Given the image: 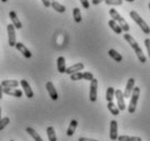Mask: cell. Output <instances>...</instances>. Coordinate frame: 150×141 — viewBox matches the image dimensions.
<instances>
[{
	"label": "cell",
	"mask_w": 150,
	"mask_h": 141,
	"mask_svg": "<svg viewBox=\"0 0 150 141\" xmlns=\"http://www.w3.org/2000/svg\"><path fill=\"white\" fill-rule=\"evenodd\" d=\"M109 26L111 27V30L114 32L115 34H117V35H120V34H122V28L120 27V25L117 24V23L114 21V20H110L109 21Z\"/></svg>",
	"instance_id": "obj_21"
},
{
	"label": "cell",
	"mask_w": 150,
	"mask_h": 141,
	"mask_svg": "<svg viewBox=\"0 0 150 141\" xmlns=\"http://www.w3.org/2000/svg\"><path fill=\"white\" fill-rule=\"evenodd\" d=\"M94 78H95L94 75H93V73H90V72H84L83 73V79H85V80L91 82Z\"/></svg>",
	"instance_id": "obj_30"
},
{
	"label": "cell",
	"mask_w": 150,
	"mask_h": 141,
	"mask_svg": "<svg viewBox=\"0 0 150 141\" xmlns=\"http://www.w3.org/2000/svg\"><path fill=\"white\" fill-rule=\"evenodd\" d=\"M73 19L76 23L82 22V14H81V10L79 8H74L73 9Z\"/></svg>",
	"instance_id": "obj_27"
},
{
	"label": "cell",
	"mask_w": 150,
	"mask_h": 141,
	"mask_svg": "<svg viewBox=\"0 0 150 141\" xmlns=\"http://www.w3.org/2000/svg\"><path fill=\"white\" fill-rule=\"evenodd\" d=\"M9 123H10V118L9 117H4V118L0 119V130H4L9 125Z\"/></svg>",
	"instance_id": "obj_28"
},
{
	"label": "cell",
	"mask_w": 150,
	"mask_h": 141,
	"mask_svg": "<svg viewBox=\"0 0 150 141\" xmlns=\"http://www.w3.org/2000/svg\"><path fill=\"white\" fill-rule=\"evenodd\" d=\"M7 30H8V38H9V46L10 47H15V44H16L15 27L12 24H8Z\"/></svg>",
	"instance_id": "obj_5"
},
{
	"label": "cell",
	"mask_w": 150,
	"mask_h": 141,
	"mask_svg": "<svg viewBox=\"0 0 150 141\" xmlns=\"http://www.w3.org/2000/svg\"><path fill=\"white\" fill-rule=\"evenodd\" d=\"M114 93H115V90L113 87H109L107 89V92H105V100L108 102H111L113 101V98H114Z\"/></svg>",
	"instance_id": "obj_26"
},
{
	"label": "cell",
	"mask_w": 150,
	"mask_h": 141,
	"mask_svg": "<svg viewBox=\"0 0 150 141\" xmlns=\"http://www.w3.org/2000/svg\"><path fill=\"white\" fill-rule=\"evenodd\" d=\"M51 1H54V0H51Z\"/></svg>",
	"instance_id": "obj_43"
},
{
	"label": "cell",
	"mask_w": 150,
	"mask_h": 141,
	"mask_svg": "<svg viewBox=\"0 0 150 141\" xmlns=\"http://www.w3.org/2000/svg\"><path fill=\"white\" fill-rule=\"evenodd\" d=\"M4 93L8 94V96L15 97V98H21L23 96V91L15 88H4Z\"/></svg>",
	"instance_id": "obj_13"
},
{
	"label": "cell",
	"mask_w": 150,
	"mask_h": 141,
	"mask_svg": "<svg viewBox=\"0 0 150 141\" xmlns=\"http://www.w3.org/2000/svg\"><path fill=\"white\" fill-rule=\"evenodd\" d=\"M10 141H15V140H10Z\"/></svg>",
	"instance_id": "obj_42"
},
{
	"label": "cell",
	"mask_w": 150,
	"mask_h": 141,
	"mask_svg": "<svg viewBox=\"0 0 150 141\" xmlns=\"http://www.w3.org/2000/svg\"><path fill=\"white\" fill-rule=\"evenodd\" d=\"M114 97L116 98V106L119 108L120 111H125V98L123 96V91L120 89L115 90V93H114Z\"/></svg>",
	"instance_id": "obj_7"
},
{
	"label": "cell",
	"mask_w": 150,
	"mask_h": 141,
	"mask_svg": "<svg viewBox=\"0 0 150 141\" xmlns=\"http://www.w3.org/2000/svg\"><path fill=\"white\" fill-rule=\"evenodd\" d=\"M105 2L108 6H122L123 0H105Z\"/></svg>",
	"instance_id": "obj_29"
},
{
	"label": "cell",
	"mask_w": 150,
	"mask_h": 141,
	"mask_svg": "<svg viewBox=\"0 0 150 141\" xmlns=\"http://www.w3.org/2000/svg\"><path fill=\"white\" fill-rule=\"evenodd\" d=\"M0 119H1V108H0Z\"/></svg>",
	"instance_id": "obj_39"
},
{
	"label": "cell",
	"mask_w": 150,
	"mask_h": 141,
	"mask_svg": "<svg viewBox=\"0 0 150 141\" xmlns=\"http://www.w3.org/2000/svg\"><path fill=\"white\" fill-rule=\"evenodd\" d=\"M15 48L18 49V51L22 53L24 58H26V59H30L32 58V52L26 48V46L23 45L22 42H16L15 44Z\"/></svg>",
	"instance_id": "obj_11"
},
{
	"label": "cell",
	"mask_w": 150,
	"mask_h": 141,
	"mask_svg": "<svg viewBox=\"0 0 150 141\" xmlns=\"http://www.w3.org/2000/svg\"><path fill=\"white\" fill-rule=\"evenodd\" d=\"M145 46H146L147 51H148V56L150 58V38H147L146 40H145Z\"/></svg>",
	"instance_id": "obj_32"
},
{
	"label": "cell",
	"mask_w": 150,
	"mask_h": 141,
	"mask_svg": "<svg viewBox=\"0 0 150 141\" xmlns=\"http://www.w3.org/2000/svg\"><path fill=\"white\" fill-rule=\"evenodd\" d=\"M2 94H4V87L0 84V100L2 99Z\"/></svg>",
	"instance_id": "obj_37"
},
{
	"label": "cell",
	"mask_w": 150,
	"mask_h": 141,
	"mask_svg": "<svg viewBox=\"0 0 150 141\" xmlns=\"http://www.w3.org/2000/svg\"><path fill=\"white\" fill-rule=\"evenodd\" d=\"M139 94H140V88L139 87H134L133 92L131 94V101H129V105H128V112L133 114L136 111V106H137V102L139 99Z\"/></svg>",
	"instance_id": "obj_4"
},
{
	"label": "cell",
	"mask_w": 150,
	"mask_h": 141,
	"mask_svg": "<svg viewBox=\"0 0 150 141\" xmlns=\"http://www.w3.org/2000/svg\"><path fill=\"white\" fill-rule=\"evenodd\" d=\"M9 15H10V20L12 21V25L14 26L15 28L21 30V28H22V23H21V21L19 20V18H18L16 13H15L14 11H10Z\"/></svg>",
	"instance_id": "obj_14"
},
{
	"label": "cell",
	"mask_w": 150,
	"mask_h": 141,
	"mask_svg": "<svg viewBox=\"0 0 150 141\" xmlns=\"http://www.w3.org/2000/svg\"><path fill=\"white\" fill-rule=\"evenodd\" d=\"M149 10H150V4H149Z\"/></svg>",
	"instance_id": "obj_41"
},
{
	"label": "cell",
	"mask_w": 150,
	"mask_h": 141,
	"mask_svg": "<svg viewBox=\"0 0 150 141\" xmlns=\"http://www.w3.org/2000/svg\"><path fill=\"white\" fill-rule=\"evenodd\" d=\"M123 37H124V39H125V40L128 42V45H129L132 48L134 49V51H135L136 56H137V58H138L139 61H140L142 63H146V62H147V58L145 56V54H144L143 49L139 47L138 42H137V41L134 39V37H133V36H131V35H129V34H127V33L124 34Z\"/></svg>",
	"instance_id": "obj_1"
},
{
	"label": "cell",
	"mask_w": 150,
	"mask_h": 141,
	"mask_svg": "<svg viewBox=\"0 0 150 141\" xmlns=\"http://www.w3.org/2000/svg\"><path fill=\"white\" fill-rule=\"evenodd\" d=\"M109 56L112 58L114 61H116V62H122V60H123V56H121L119 52L116 51V50H114V49H110L109 50Z\"/></svg>",
	"instance_id": "obj_22"
},
{
	"label": "cell",
	"mask_w": 150,
	"mask_h": 141,
	"mask_svg": "<svg viewBox=\"0 0 150 141\" xmlns=\"http://www.w3.org/2000/svg\"><path fill=\"white\" fill-rule=\"evenodd\" d=\"M119 137V135H117V122L116 121H111L110 123V139L111 140H116Z\"/></svg>",
	"instance_id": "obj_12"
},
{
	"label": "cell",
	"mask_w": 150,
	"mask_h": 141,
	"mask_svg": "<svg viewBox=\"0 0 150 141\" xmlns=\"http://www.w3.org/2000/svg\"><path fill=\"white\" fill-rule=\"evenodd\" d=\"M46 89L48 91L49 97H50L53 101L58 100L59 96H58V92H57V90H56V88H54V85L52 84V82H47V84H46Z\"/></svg>",
	"instance_id": "obj_9"
},
{
	"label": "cell",
	"mask_w": 150,
	"mask_h": 141,
	"mask_svg": "<svg viewBox=\"0 0 150 141\" xmlns=\"http://www.w3.org/2000/svg\"><path fill=\"white\" fill-rule=\"evenodd\" d=\"M134 87H135V79H134V78H129L127 80V84H126V88H125V90H124V92H123V96L125 99L131 97Z\"/></svg>",
	"instance_id": "obj_10"
},
{
	"label": "cell",
	"mask_w": 150,
	"mask_h": 141,
	"mask_svg": "<svg viewBox=\"0 0 150 141\" xmlns=\"http://www.w3.org/2000/svg\"><path fill=\"white\" fill-rule=\"evenodd\" d=\"M89 100L90 102H96L97 101V88H98V80L96 78H94L90 82V87H89Z\"/></svg>",
	"instance_id": "obj_6"
},
{
	"label": "cell",
	"mask_w": 150,
	"mask_h": 141,
	"mask_svg": "<svg viewBox=\"0 0 150 141\" xmlns=\"http://www.w3.org/2000/svg\"><path fill=\"white\" fill-rule=\"evenodd\" d=\"M109 14H110V16L112 18V20H114V21L120 25V27L122 28V30L125 32V33H127L128 30H129V25H128L127 22H126V21L121 16L120 13L116 11L115 9H110Z\"/></svg>",
	"instance_id": "obj_2"
},
{
	"label": "cell",
	"mask_w": 150,
	"mask_h": 141,
	"mask_svg": "<svg viewBox=\"0 0 150 141\" xmlns=\"http://www.w3.org/2000/svg\"><path fill=\"white\" fill-rule=\"evenodd\" d=\"M77 125H79L77 121H76V119H72L71 123H70V126H69L68 130H67V135H68L69 137H71V136H73V135H74Z\"/></svg>",
	"instance_id": "obj_19"
},
{
	"label": "cell",
	"mask_w": 150,
	"mask_h": 141,
	"mask_svg": "<svg viewBox=\"0 0 150 141\" xmlns=\"http://www.w3.org/2000/svg\"><path fill=\"white\" fill-rule=\"evenodd\" d=\"M26 133L30 135V137L33 138L35 141H44V140H42V138L39 136V134H38V133L34 129V128H32V127H27V128H26Z\"/></svg>",
	"instance_id": "obj_18"
},
{
	"label": "cell",
	"mask_w": 150,
	"mask_h": 141,
	"mask_svg": "<svg viewBox=\"0 0 150 141\" xmlns=\"http://www.w3.org/2000/svg\"><path fill=\"white\" fill-rule=\"evenodd\" d=\"M50 7L52 8L53 10H56L57 12H59V13H64V12H65V10H67L63 4H59V2H57V1H51Z\"/></svg>",
	"instance_id": "obj_20"
},
{
	"label": "cell",
	"mask_w": 150,
	"mask_h": 141,
	"mask_svg": "<svg viewBox=\"0 0 150 141\" xmlns=\"http://www.w3.org/2000/svg\"><path fill=\"white\" fill-rule=\"evenodd\" d=\"M79 141H99V140H96V139H90V138L81 137V138H79Z\"/></svg>",
	"instance_id": "obj_35"
},
{
	"label": "cell",
	"mask_w": 150,
	"mask_h": 141,
	"mask_svg": "<svg viewBox=\"0 0 150 141\" xmlns=\"http://www.w3.org/2000/svg\"><path fill=\"white\" fill-rule=\"evenodd\" d=\"M42 4L45 6L46 8H50V4H51V0H41Z\"/></svg>",
	"instance_id": "obj_34"
},
{
	"label": "cell",
	"mask_w": 150,
	"mask_h": 141,
	"mask_svg": "<svg viewBox=\"0 0 150 141\" xmlns=\"http://www.w3.org/2000/svg\"><path fill=\"white\" fill-rule=\"evenodd\" d=\"M19 85L20 82L14 79H4L1 82V86L4 88H16V87H19Z\"/></svg>",
	"instance_id": "obj_15"
},
{
	"label": "cell",
	"mask_w": 150,
	"mask_h": 141,
	"mask_svg": "<svg viewBox=\"0 0 150 141\" xmlns=\"http://www.w3.org/2000/svg\"><path fill=\"white\" fill-rule=\"evenodd\" d=\"M84 68V64L83 63H76L74 65H72L70 67H67V70H65V73L69 75L73 74V73H76V72H79V70H82Z\"/></svg>",
	"instance_id": "obj_16"
},
{
	"label": "cell",
	"mask_w": 150,
	"mask_h": 141,
	"mask_svg": "<svg viewBox=\"0 0 150 141\" xmlns=\"http://www.w3.org/2000/svg\"><path fill=\"white\" fill-rule=\"evenodd\" d=\"M46 131H47V136H48L49 141H57L56 131H54V128L52 126H49Z\"/></svg>",
	"instance_id": "obj_25"
},
{
	"label": "cell",
	"mask_w": 150,
	"mask_h": 141,
	"mask_svg": "<svg viewBox=\"0 0 150 141\" xmlns=\"http://www.w3.org/2000/svg\"><path fill=\"white\" fill-rule=\"evenodd\" d=\"M108 110L110 111V113L112 114V115L116 116V115H119L120 114V110H119V108L116 106L115 104L113 103V101H111V102H108Z\"/></svg>",
	"instance_id": "obj_23"
},
{
	"label": "cell",
	"mask_w": 150,
	"mask_h": 141,
	"mask_svg": "<svg viewBox=\"0 0 150 141\" xmlns=\"http://www.w3.org/2000/svg\"><path fill=\"white\" fill-rule=\"evenodd\" d=\"M79 1H81V4H82L84 9H88L89 8V1L88 0H79Z\"/></svg>",
	"instance_id": "obj_33"
},
{
	"label": "cell",
	"mask_w": 150,
	"mask_h": 141,
	"mask_svg": "<svg viewBox=\"0 0 150 141\" xmlns=\"http://www.w3.org/2000/svg\"><path fill=\"white\" fill-rule=\"evenodd\" d=\"M117 141H143V139L140 137H132V136H125V135H122V136H119Z\"/></svg>",
	"instance_id": "obj_24"
},
{
	"label": "cell",
	"mask_w": 150,
	"mask_h": 141,
	"mask_svg": "<svg viewBox=\"0 0 150 141\" xmlns=\"http://www.w3.org/2000/svg\"><path fill=\"white\" fill-rule=\"evenodd\" d=\"M129 16L132 18V20L134 21V22H136V24L140 27V30H143L144 33L145 34H147V35H149L150 34V27L148 26V24H147L145 21H144L142 18H140V15L137 13L136 11H131L129 12Z\"/></svg>",
	"instance_id": "obj_3"
},
{
	"label": "cell",
	"mask_w": 150,
	"mask_h": 141,
	"mask_svg": "<svg viewBox=\"0 0 150 141\" xmlns=\"http://www.w3.org/2000/svg\"><path fill=\"white\" fill-rule=\"evenodd\" d=\"M57 66H58L59 73H65L67 65H65V59H64V56H59L58 58V60H57Z\"/></svg>",
	"instance_id": "obj_17"
},
{
	"label": "cell",
	"mask_w": 150,
	"mask_h": 141,
	"mask_svg": "<svg viewBox=\"0 0 150 141\" xmlns=\"http://www.w3.org/2000/svg\"><path fill=\"white\" fill-rule=\"evenodd\" d=\"M1 1H2V2H7L8 0H1Z\"/></svg>",
	"instance_id": "obj_40"
},
{
	"label": "cell",
	"mask_w": 150,
	"mask_h": 141,
	"mask_svg": "<svg viewBox=\"0 0 150 141\" xmlns=\"http://www.w3.org/2000/svg\"><path fill=\"white\" fill-rule=\"evenodd\" d=\"M102 1H105V0H91V4L96 6V4H99L100 2H102Z\"/></svg>",
	"instance_id": "obj_36"
},
{
	"label": "cell",
	"mask_w": 150,
	"mask_h": 141,
	"mask_svg": "<svg viewBox=\"0 0 150 141\" xmlns=\"http://www.w3.org/2000/svg\"><path fill=\"white\" fill-rule=\"evenodd\" d=\"M125 1H127V2H134L135 0H125Z\"/></svg>",
	"instance_id": "obj_38"
},
{
	"label": "cell",
	"mask_w": 150,
	"mask_h": 141,
	"mask_svg": "<svg viewBox=\"0 0 150 141\" xmlns=\"http://www.w3.org/2000/svg\"><path fill=\"white\" fill-rule=\"evenodd\" d=\"M20 85L22 86L23 90H24V93L26 94V97L28 99H32V98L34 97V91L32 90L30 84H28V82H27L26 79H22V80L20 82Z\"/></svg>",
	"instance_id": "obj_8"
},
{
	"label": "cell",
	"mask_w": 150,
	"mask_h": 141,
	"mask_svg": "<svg viewBox=\"0 0 150 141\" xmlns=\"http://www.w3.org/2000/svg\"><path fill=\"white\" fill-rule=\"evenodd\" d=\"M70 76H71L72 80H81V79H83V73H81V72L73 73V74H71Z\"/></svg>",
	"instance_id": "obj_31"
}]
</instances>
